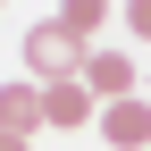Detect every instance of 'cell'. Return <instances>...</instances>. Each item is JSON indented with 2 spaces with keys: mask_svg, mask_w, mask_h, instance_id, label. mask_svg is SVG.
Masks as SVG:
<instances>
[{
  "mask_svg": "<svg viewBox=\"0 0 151 151\" xmlns=\"http://www.w3.org/2000/svg\"><path fill=\"white\" fill-rule=\"evenodd\" d=\"M42 126V84H0V134H34Z\"/></svg>",
  "mask_w": 151,
  "mask_h": 151,
  "instance_id": "5",
  "label": "cell"
},
{
  "mask_svg": "<svg viewBox=\"0 0 151 151\" xmlns=\"http://www.w3.org/2000/svg\"><path fill=\"white\" fill-rule=\"evenodd\" d=\"M101 143H109V151H151V101H143V92L101 109Z\"/></svg>",
  "mask_w": 151,
  "mask_h": 151,
  "instance_id": "3",
  "label": "cell"
},
{
  "mask_svg": "<svg viewBox=\"0 0 151 151\" xmlns=\"http://www.w3.org/2000/svg\"><path fill=\"white\" fill-rule=\"evenodd\" d=\"M0 151H34V134H0Z\"/></svg>",
  "mask_w": 151,
  "mask_h": 151,
  "instance_id": "8",
  "label": "cell"
},
{
  "mask_svg": "<svg viewBox=\"0 0 151 151\" xmlns=\"http://www.w3.org/2000/svg\"><path fill=\"white\" fill-rule=\"evenodd\" d=\"M17 59H25V76H34V84H67V76H84L92 42H76V34L59 25V17H42V25H25Z\"/></svg>",
  "mask_w": 151,
  "mask_h": 151,
  "instance_id": "1",
  "label": "cell"
},
{
  "mask_svg": "<svg viewBox=\"0 0 151 151\" xmlns=\"http://www.w3.org/2000/svg\"><path fill=\"white\" fill-rule=\"evenodd\" d=\"M0 9H9V0H0Z\"/></svg>",
  "mask_w": 151,
  "mask_h": 151,
  "instance_id": "9",
  "label": "cell"
},
{
  "mask_svg": "<svg viewBox=\"0 0 151 151\" xmlns=\"http://www.w3.org/2000/svg\"><path fill=\"white\" fill-rule=\"evenodd\" d=\"M118 17H126V34H134V42H151V0H126Z\"/></svg>",
  "mask_w": 151,
  "mask_h": 151,
  "instance_id": "7",
  "label": "cell"
},
{
  "mask_svg": "<svg viewBox=\"0 0 151 151\" xmlns=\"http://www.w3.org/2000/svg\"><path fill=\"white\" fill-rule=\"evenodd\" d=\"M42 126H101V101H92V84H84V76L42 84Z\"/></svg>",
  "mask_w": 151,
  "mask_h": 151,
  "instance_id": "2",
  "label": "cell"
},
{
  "mask_svg": "<svg viewBox=\"0 0 151 151\" xmlns=\"http://www.w3.org/2000/svg\"><path fill=\"white\" fill-rule=\"evenodd\" d=\"M84 84H92V101H134V50H92L84 59Z\"/></svg>",
  "mask_w": 151,
  "mask_h": 151,
  "instance_id": "4",
  "label": "cell"
},
{
  "mask_svg": "<svg viewBox=\"0 0 151 151\" xmlns=\"http://www.w3.org/2000/svg\"><path fill=\"white\" fill-rule=\"evenodd\" d=\"M59 25L76 34V42H92V34L109 25V0H59Z\"/></svg>",
  "mask_w": 151,
  "mask_h": 151,
  "instance_id": "6",
  "label": "cell"
}]
</instances>
